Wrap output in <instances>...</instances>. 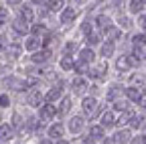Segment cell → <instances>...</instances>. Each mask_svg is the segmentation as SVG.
<instances>
[{
  "label": "cell",
  "instance_id": "32",
  "mask_svg": "<svg viewBox=\"0 0 146 144\" xmlns=\"http://www.w3.org/2000/svg\"><path fill=\"white\" fill-rule=\"evenodd\" d=\"M79 43L77 41H65L63 45V55H71V57H77V53H79Z\"/></svg>",
  "mask_w": 146,
  "mask_h": 144
},
{
  "label": "cell",
  "instance_id": "21",
  "mask_svg": "<svg viewBox=\"0 0 146 144\" xmlns=\"http://www.w3.org/2000/svg\"><path fill=\"white\" fill-rule=\"evenodd\" d=\"M71 104H73V98L65 94V96L57 102V116H69V114H71Z\"/></svg>",
  "mask_w": 146,
  "mask_h": 144
},
{
  "label": "cell",
  "instance_id": "4",
  "mask_svg": "<svg viewBox=\"0 0 146 144\" xmlns=\"http://www.w3.org/2000/svg\"><path fill=\"white\" fill-rule=\"evenodd\" d=\"M124 98L130 102V104H134V106H140L142 100L146 98L144 87H138V85H126V87H124Z\"/></svg>",
  "mask_w": 146,
  "mask_h": 144
},
{
  "label": "cell",
  "instance_id": "46",
  "mask_svg": "<svg viewBox=\"0 0 146 144\" xmlns=\"http://www.w3.org/2000/svg\"><path fill=\"white\" fill-rule=\"evenodd\" d=\"M55 144H73V140H67V138H61V140H55Z\"/></svg>",
  "mask_w": 146,
  "mask_h": 144
},
{
  "label": "cell",
  "instance_id": "1",
  "mask_svg": "<svg viewBox=\"0 0 146 144\" xmlns=\"http://www.w3.org/2000/svg\"><path fill=\"white\" fill-rule=\"evenodd\" d=\"M104 112V108L100 106V102H98V98L96 96H83L81 98V114L85 116V118H94V116H100Z\"/></svg>",
  "mask_w": 146,
  "mask_h": 144
},
{
  "label": "cell",
  "instance_id": "13",
  "mask_svg": "<svg viewBox=\"0 0 146 144\" xmlns=\"http://www.w3.org/2000/svg\"><path fill=\"white\" fill-rule=\"evenodd\" d=\"M27 104L31 106V108H36V110H39V108L45 104V94L41 92V89H36V87H33V89H29V94H27Z\"/></svg>",
  "mask_w": 146,
  "mask_h": 144
},
{
  "label": "cell",
  "instance_id": "5",
  "mask_svg": "<svg viewBox=\"0 0 146 144\" xmlns=\"http://www.w3.org/2000/svg\"><path fill=\"white\" fill-rule=\"evenodd\" d=\"M69 89L73 96H83L87 89H89V79L85 75H75L71 81H69Z\"/></svg>",
  "mask_w": 146,
  "mask_h": 144
},
{
  "label": "cell",
  "instance_id": "29",
  "mask_svg": "<svg viewBox=\"0 0 146 144\" xmlns=\"http://www.w3.org/2000/svg\"><path fill=\"white\" fill-rule=\"evenodd\" d=\"M65 6H67L65 0H47V2H45V8H47L51 14H59Z\"/></svg>",
  "mask_w": 146,
  "mask_h": 144
},
{
  "label": "cell",
  "instance_id": "37",
  "mask_svg": "<svg viewBox=\"0 0 146 144\" xmlns=\"http://www.w3.org/2000/svg\"><path fill=\"white\" fill-rule=\"evenodd\" d=\"M79 31H81V35H83V37H85V35H89L91 31H96V25H94V21H83L81 23V27H79Z\"/></svg>",
  "mask_w": 146,
  "mask_h": 144
},
{
  "label": "cell",
  "instance_id": "20",
  "mask_svg": "<svg viewBox=\"0 0 146 144\" xmlns=\"http://www.w3.org/2000/svg\"><path fill=\"white\" fill-rule=\"evenodd\" d=\"M43 47V39L41 37H35V35H27L25 37V43H23V49L29 51V53H35Z\"/></svg>",
  "mask_w": 146,
  "mask_h": 144
},
{
  "label": "cell",
  "instance_id": "2",
  "mask_svg": "<svg viewBox=\"0 0 146 144\" xmlns=\"http://www.w3.org/2000/svg\"><path fill=\"white\" fill-rule=\"evenodd\" d=\"M85 77H87L89 81H94V83L104 81V79L108 77V61H106V59H102V61H96L94 65H89Z\"/></svg>",
  "mask_w": 146,
  "mask_h": 144
},
{
  "label": "cell",
  "instance_id": "36",
  "mask_svg": "<svg viewBox=\"0 0 146 144\" xmlns=\"http://www.w3.org/2000/svg\"><path fill=\"white\" fill-rule=\"evenodd\" d=\"M132 45H134V47H146V33H144V31L136 33L134 37H132Z\"/></svg>",
  "mask_w": 146,
  "mask_h": 144
},
{
  "label": "cell",
  "instance_id": "11",
  "mask_svg": "<svg viewBox=\"0 0 146 144\" xmlns=\"http://www.w3.org/2000/svg\"><path fill=\"white\" fill-rule=\"evenodd\" d=\"M124 87L126 85H122L120 81H114V83H110L108 85V89L104 92V98H106V102H116V100H120L122 98V94H124Z\"/></svg>",
  "mask_w": 146,
  "mask_h": 144
},
{
  "label": "cell",
  "instance_id": "26",
  "mask_svg": "<svg viewBox=\"0 0 146 144\" xmlns=\"http://www.w3.org/2000/svg\"><path fill=\"white\" fill-rule=\"evenodd\" d=\"M116 25L122 29V31H128V29H132V25H134V19H132V14L128 12V14H118L116 16Z\"/></svg>",
  "mask_w": 146,
  "mask_h": 144
},
{
  "label": "cell",
  "instance_id": "38",
  "mask_svg": "<svg viewBox=\"0 0 146 144\" xmlns=\"http://www.w3.org/2000/svg\"><path fill=\"white\" fill-rule=\"evenodd\" d=\"M136 25H138V29H140V31H144V33H146V12H140V14H138Z\"/></svg>",
  "mask_w": 146,
  "mask_h": 144
},
{
  "label": "cell",
  "instance_id": "30",
  "mask_svg": "<svg viewBox=\"0 0 146 144\" xmlns=\"http://www.w3.org/2000/svg\"><path fill=\"white\" fill-rule=\"evenodd\" d=\"M49 33V29H47V25L41 21V23H33L31 27H29V35H35V37H45V35Z\"/></svg>",
  "mask_w": 146,
  "mask_h": 144
},
{
  "label": "cell",
  "instance_id": "18",
  "mask_svg": "<svg viewBox=\"0 0 146 144\" xmlns=\"http://www.w3.org/2000/svg\"><path fill=\"white\" fill-rule=\"evenodd\" d=\"M77 59H81L83 63H87V65H94L96 61H98V53H96V49H91V47H81L79 49V53H77Z\"/></svg>",
  "mask_w": 146,
  "mask_h": 144
},
{
  "label": "cell",
  "instance_id": "44",
  "mask_svg": "<svg viewBox=\"0 0 146 144\" xmlns=\"http://www.w3.org/2000/svg\"><path fill=\"white\" fill-rule=\"evenodd\" d=\"M36 144H55V140H53V138H49V136H45V138H41Z\"/></svg>",
  "mask_w": 146,
  "mask_h": 144
},
{
  "label": "cell",
  "instance_id": "48",
  "mask_svg": "<svg viewBox=\"0 0 146 144\" xmlns=\"http://www.w3.org/2000/svg\"><path fill=\"white\" fill-rule=\"evenodd\" d=\"M140 106H142V114H146V98L142 100V104H140Z\"/></svg>",
  "mask_w": 146,
  "mask_h": 144
},
{
  "label": "cell",
  "instance_id": "7",
  "mask_svg": "<svg viewBox=\"0 0 146 144\" xmlns=\"http://www.w3.org/2000/svg\"><path fill=\"white\" fill-rule=\"evenodd\" d=\"M94 25H96V29H98L100 33H104V37H106V35L116 27L114 19H112V16H108V14H104V12H102V14H98L96 19H94Z\"/></svg>",
  "mask_w": 146,
  "mask_h": 144
},
{
  "label": "cell",
  "instance_id": "25",
  "mask_svg": "<svg viewBox=\"0 0 146 144\" xmlns=\"http://www.w3.org/2000/svg\"><path fill=\"white\" fill-rule=\"evenodd\" d=\"M18 19H21L23 23H27V25H33L35 23V10L29 4H23L21 10H18Z\"/></svg>",
  "mask_w": 146,
  "mask_h": 144
},
{
  "label": "cell",
  "instance_id": "35",
  "mask_svg": "<svg viewBox=\"0 0 146 144\" xmlns=\"http://www.w3.org/2000/svg\"><path fill=\"white\" fill-rule=\"evenodd\" d=\"M87 69H89L87 63H83L81 59H75V65H73V73H75V75H85Z\"/></svg>",
  "mask_w": 146,
  "mask_h": 144
},
{
  "label": "cell",
  "instance_id": "6",
  "mask_svg": "<svg viewBox=\"0 0 146 144\" xmlns=\"http://www.w3.org/2000/svg\"><path fill=\"white\" fill-rule=\"evenodd\" d=\"M47 136L53 138V140L67 138V124L65 122H51L47 126Z\"/></svg>",
  "mask_w": 146,
  "mask_h": 144
},
{
  "label": "cell",
  "instance_id": "31",
  "mask_svg": "<svg viewBox=\"0 0 146 144\" xmlns=\"http://www.w3.org/2000/svg\"><path fill=\"white\" fill-rule=\"evenodd\" d=\"M73 65H75V57H71V55H61L59 57V69L61 71L69 73V71H73Z\"/></svg>",
  "mask_w": 146,
  "mask_h": 144
},
{
  "label": "cell",
  "instance_id": "50",
  "mask_svg": "<svg viewBox=\"0 0 146 144\" xmlns=\"http://www.w3.org/2000/svg\"><path fill=\"white\" fill-rule=\"evenodd\" d=\"M122 2H126V0H122Z\"/></svg>",
  "mask_w": 146,
  "mask_h": 144
},
{
  "label": "cell",
  "instance_id": "23",
  "mask_svg": "<svg viewBox=\"0 0 146 144\" xmlns=\"http://www.w3.org/2000/svg\"><path fill=\"white\" fill-rule=\"evenodd\" d=\"M132 67H134V61H132V57H130V55H120V57L116 59V69H118V71H122V73L130 71Z\"/></svg>",
  "mask_w": 146,
  "mask_h": 144
},
{
  "label": "cell",
  "instance_id": "15",
  "mask_svg": "<svg viewBox=\"0 0 146 144\" xmlns=\"http://www.w3.org/2000/svg\"><path fill=\"white\" fill-rule=\"evenodd\" d=\"M114 55H116V43L110 41V39H104L102 45H100V51H98V57L108 61V59H112Z\"/></svg>",
  "mask_w": 146,
  "mask_h": 144
},
{
  "label": "cell",
  "instance_id": "8",
  "mask_svg": "<svg viewBox=\"0 0 146 144\" xmlns=\"http://www.w3.org/2000/svg\"><path fill=\"white\" fill-rule=\"evenodd\" d=\"M63 96H65V83H63V81H57L55 85L49 87V92H45V102L57 104Z\"/></svg>",
  "mask_w": 146,
  "mask_h": 144
},
{
  "label": "cell",
  "instance_id": "51",
  "mask_svg": "<svg viewBox=\"0 0 146 144\" xmlns=\"http://www.w3.org/2000/svg\"><path fill=\"white\" fill-rule=\"evenodd\" d=\"M144 4H146V0H144Z\"/></svg>",
  "mask_w": 146,
  "mask_h": 144
},
{
  "label": "cell",
  "instance_id": "22",
  "mask_svg": "<svg viewBox=\"0 0 146 144\" xmlns=\"http://www.w3.org/2000/svg\"><path fill=\"white\" fill-rule=\"evenodd\" d=\"M104 39H106V37H104V33H100L98 29H96V31H91L89 35H85V43H87V47H91V49H94V47H100Z\"/></svg>",
  "mask_w": 146,
  "mask_h": 144
},
{
  "label": "cell",
  "instance_id": "16",
  "mask_svg": "<svg viewBox=\"0 0 146 144\" xmlns=\"http://www.w3.org/2000/svg\"><path fill=\"white\" fill-rule=\"evenodd\" d=\"M132 136H134V132H132L130 128H128V126L114 130V134H112V138H114V142H116V144H130Z\"/></svg>",
  "mask_w": 146,
  "mask_h": 144
},
{
  "label": "cell",
  "instance_id": "3",
  "mask_svg": "<svg viewBox=\"0 0 146 144\" xmlns=\"http://www.w3.org/2000/svg\"><path fill=\"white\" fill-rule=\"evenodd\" d=\"M85 120H87V118H85L83 114H73V116H69V120H67V132L73 134V136H81V134L85 132V128H87Z\"/></svg>",
  "mask_w": 146,
  "mask_h": 144
},
{
  "label": "cell",
  "instance_id": "10",
  "mask_svg": "<svg viewBox=\"0 0 146 144\" xmlns=\"http://www.w3.org/2000/svg\"><path fill=\"white\" fill-rule=\"evenodd\" d=\"M77 16H79L77 8L65 6V8H63V10L59 12V23H61V27H63V29H67V27H71L73 23L77 21Z\"/></svg>",
  "mask_w": 146,
  "mask_h": 144
},
{
  "label": "cell",
  "instance_id": "27",
  "mask_svg": "<svg viewBox=\"0 0 146 144\" xmlns=\"http://www.w3.org/2000/svg\"><path fill=\"white\" fill-rule=\"evenodd\" d=\"M14 134H16V130L12 124H0V140L2 142H10L14 138Z\"/></svg>",
  "mask_w": 146,
  "mask_h": 144
},
{
  "label": "cell",
  "instance_id": "24",
  "mask_svg": "<svg viewBox=\"0 0 146 144\" xmlns=\"http://www.w3.org/2000/svg\"><path fill=\"white\" fill-rule=\"evenodd\" d=\"M126 8L132 16H138L140 12H144L146 4H144V0H126Z\"/></svg>",
  "mask_w": 146,
  "mask_h": 144
},
{
  "label": "cell",
  "instance_id": "49",
  "mask_svg": "<svg viewBox=\"0 0 146 144\" xmlns=\"http://www.w3.org/2000/svg\"><path fill=\"white\" fill-rule=\"evenodd\" d=\"M144 61H146V51H144Z\"/></svg>",
  "mask_w": 146,
  "mask_h": 144
},
{
  "label": "cell",
  "instance_id": "12",
  "mask_svg": "<svg viewBox=\"0 0 146 144\" xmlns=\"http://www.w3.org/2000/svg\"><path fill=\"white\" fill-rule=\"evenodd\" d=\"M51 57H53V51H51L49 47H41L39 51L31 53V61H33V65H47V63L51 61Z\"/></svg>",
  "mask_w": 146,
  "mask_h": 144
},
{
  "label": "cell",
  "instance_id": "33",
  "mask_svg": "<svg viewBox=\"0 0 146 144\" xmlns=\"http://www.w3.org/2000/svg\"><path fill=\"white\" fill-rule=\"evenodd\" d=\"M4 53L10 59H18V57H21V53H23V43H8V47H6Z\"/></svg>",
  "mask_w": 146,
  "mask_h": 144
},
{
  "label": "cell",
  "instance_id": "19",
  "mask_svg": "<svg viewBox=\"0 0 146 144\" xmlns=\"http://www.w3.org/2000/svg\"><path fill=\"white\" fill-rule=\"evenodd\" d=\"M144 124H146V114H138V112H134L130 118L126 120V126H128V128H130L132 132L144 128Z\"/></svg>",
  "mask_w": 146,
  "mask_h": 144
},
{
  "label": "cell",
  "instance_id": "43",
  "mask_svg": "<svg viewBox=\"0 0 146 144\" xmlns=\"http://www.w3.org/2000/svg\"><path fill=\"white\" fill-rule=\"evenodd\" d=\"M4 77H10V69L8 67H0V79H4Z\"/></svg>",
  "mask_w": 146,
  "mask_h": 144
},
{
  "label": "cell",
  "instance_id": "45",
  "mask_svg": "<svg viewBox=\"0 0 146 144\" xmlns=\"http://www.w3.org/2000/svg\"><path fill=\"white\" fill-rule=\"evenodd\" d=\"M6 4H8V6H21L23 0H6Z\"/></svg>",
  "mask_w": 146,
  "mask_h": 144
},
{
  "label": "cell",
  "instance_id": "14",
  "mask_svg": "<svg viewBox=\"0 0 146 144\" xmlns=\"http://www.w3.org/2000/svg\"><path fill=\"white\" fill-rule=\"evenodd\" d=\"M100 124L104 126L106 130L116 128V126H118V114H116L114 110H106V112H102V114H100Z\"/></svg>",
  "mask_w": 146,
  "mask_h": 144
},
{
  "label": "cell",
  "instance_id": "9",
  "mask_svg": "<svg viewBox=\"0 0 146 144\" xmlns=\"http://www.w3.org/2000/svg\"><path fill=\"white\" fill-rule=\"evenodd\" d=\"M57 118V104H51V102H45L41 108H39V120L41 122H53Z\"/></svg>",
  "mask_w": 146,
  "mask_h": 144
},
{
  "label": "cell",
  "instance_id": "34",
  "mask_svg": "<svg viewBox=\"0 0 146 144\" xmlns=\"http://www.w3.org/2000/svg\"><path fill=\"white\" fill-rule=\"evenodd\" d=\"M29 27H31V25H27V23H23L21 19H18V21H14V23H12V31H14L16 35H21V37H27V35H29Z\"/></svg>",
  "mask_w": 146,
  "mask_h": 144
},
{
  "label": "cell",
  "instance_id": "42",
  "mask_svg": "<svg viewBox=\"0 0 146 144\" xmlns=\"http://www.w3.org/2000/svg\"><path fill=\"white\" fill-rule=\"evenodd\" d=\"M6 47H8V37L6 35H0V53L6 51Z\"/></svg>",
  "mask_w": 146,
  "mask_h": 144
},
{
  "label": "cell",
  "instance_id": "41",
  "mask_svg": "<svg viewBox=\"0 0 146 144\" xmlns=\"http://www.w3.org/2000/svg\"><path fill=\"white\" fill-rule=\"evenodd\" d=\"M8 106H10L8 94H0V108H8Z\"/></svg>",
  "mask_w": 146,
  "mask_h": 144
},
{
  "label": "cell",
  "instance_id": "47",
  "mask_svg": "<svg viewBox=\"0 0 146 144\" xmlns=\"http://www.w3.org/2000/svg\"><path fill=\"white\" fill-rule=\"evenodd\" d=\"M31 2H33V4H36V6H45L47 0H31Z\"/></svg>",
  "mask_w": 146,
  "mask_h": 144
},
{
  "label": "cell",
  "instance_id": "17",
  "mask_svg": "<svg viewBox=\"0 0 146 144\" xmlns=\"http://www.w3.org/2000/svg\"><path fill=\"white\" fill-rule=\"evenodd\" d=\"M106 132H108V130L98 122V124H91L89 128H87V134H85V136H87L89 140H94V142H102V140L106 138Z\"/></svg>",
  "mask_w": 146,
  "mask_h": 144
},
{
  "label": "cell",
  "instance_id": "28",
  "mask_svg": "<svg viewBox=\"0 0 146 144\" xmlns=\"http://www.w3.org/2000/svg\"><path fill=\"white\" fill-rule=\"evenodd\" d=\"M6 85L10 89H14V92H23V89H27V79H21V77H16V75H10L6 79Z\"/></svg>",
  "mask_w": 146,
  "mask_h": 144
},
{
  "label": "cell",
  "instance_id": "39",
  "mask_svg": "<svg viewBox=\"0 0 146 144\" xmlns=\"http://www.w3.org/2000/svg\"><path fill=\"white\" fill-rule=\"evenodd\" d=\"M8 16H10V10H8V8H4V6H0V25L8 23Z\"/></svg>",
  "mask_w": 146,
  "mask_h": 144
},
{
  "label": "cell",
  "instance_id": "40",
  "mask_svg": "<svg viewBox=\"0 0 146 144\" xmlns=\"http://www.w3.org/2000/svg\"><path fill=\"white\" fill-rule=\"evenodd\" d=\"M130 144H146V134H136V136H132Z\"/></svg>",
  "mask_w": 146,
  "mask_h": 144
}]
</instances>
